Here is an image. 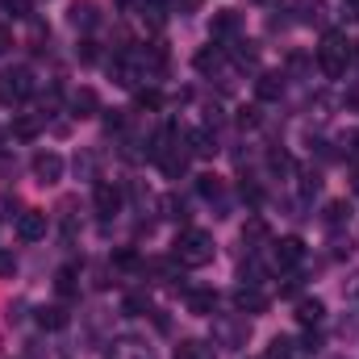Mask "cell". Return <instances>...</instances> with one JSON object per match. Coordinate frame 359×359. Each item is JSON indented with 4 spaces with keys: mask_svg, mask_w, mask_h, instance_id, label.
<instances>
[{
    "mask_svg": "<svg viewBox=\"0 0 359 359\" xmlns=\"http://www.w3.org/2000/svg\"><path fill=\"white\" fill-rule=\"evenodd\" d=\"M172 255H176L180 268H205V264H213L217 243H213V234H209V230H180Z\"/></svg>",
    "mask_w": 359,
    "mask_h": 359,
    "instance_id": "6da1fadb",
    "label": "cell"
},
{
    "mask_svg": "<svg viewBox=\"0 0 359 359\" xmlns=\"http://www.w3.org/2000/svg\"><path fill=\"white\" fill-rule=\"evenodd\" d=\"M347 63H351V42L339 29H326V38L318 46V67L326 76H347Z\"/></svg>",
    "mask_w": 359,
    "mask_h": 359,
    "instance_id": "7a4b0ae2",
    "label": "cell"
},
{
    "mask_svg": "<svg viewBox=\"0 0 359 359\" xmlns=\"http://www.w3.org/2000/svg\"><path fill=\"white\" fill-rule=\"evenodd\" d=\"M213 339H217V347H230V351L247 347V339H251V322H247V313L234 309V318H230V313L213 318Z\"/></svg>",
    "mask_w": 359,
    "mask_h": 359,
    "instance_id": "3957f363",
    "label": "cell"
},
{
    "mask_svg": "<svg viewBox=\"0 0 359 359\" xmlns=\"http://www.w3.org/2000/svg\"><path fill=\"white\" fill-rule=\"evenodd\" d=\"M34 96V72L29 67H4L0 72V104H21Z\"/></svg>",
    "mask_w": 359,
    "mask_h": 359,
    "instance_id": "277c9868",
    "label": "cell"
},
{
    "mask_svg": "<svg viewBox=\"0 0 359 359\" xmlns=\"http://www.w3.org/2000/svg\"><path fill=\"white\" fill-rule=\"evenodd\" d=\"M92 205H96V217L109 222L121 213V188L113 180H96V192H92Z\"/></svg>",
    "mask_w": 359,
    "mask_h": 359,
    "instance_id": "5b68a950",
    "label": "cell"
},
{
    "mask_svg": "<svg viewBox=\"0 0 359 359\" xmlns=\"http://www.w3.org/2000/svg\"><path fill=\"white\" fill-rule=\"evenodd\" d=\"M29 168H34V180L38 184H59L63 180V155L59 151H38Z\"/></svg>",
    "mask_w": 359,
    "mask_h": 359,
    "instance_id": "8992f818",
    "label": "cell"
},
{
    "mask_svg": "<svg viewBox=\"0 0 359 359\" xmlns=\"http://www.w3.org/2000/svg\"><path fill=\"white\" fill-rule=\"evenodd\" d=\"M234 309L247 313V318H255V313L268 309V297L259 292V284H238V288H234Z\"/></svg>",
    "mask_w": 359,
    "mask_h": 359,
    "instance_id": "52a82bcc",
    "label": "cell"
},
{
    "mask_svg": "<svg viewBox=\"0 0 359 359\" xmlns=\"http://www.w3.org/2000/svg\"><path fill=\"white\" fill-rule=\"evenodd\" d=\"M238 29H243V13H238V8H222V13H213V21H209L213 42H226V38H234Z\"/></svg>",
    "mask_w": 359,
    "mask_h": 359,
    "instance_id": "ba28073f",
    "label": "cell"
},
{
    "mask_svg": "<svg viewBox=\"0 0 359 359\" xmlns=\"http://www.w3.org/2000/svg\"><path fill=\"white\" fill-rule=\"evenodd\" d=\"M17 238H21V243L46 238V213H42V209H25V213L17 217Z\"/></svg>",
    "mask_w": 359,
    "mask_h": 359,
    "instance_id": "9c48e42d",
    "label": "cell"
},
{
    "mask_svg": "<svg viewBox=\"0 0 359 359\" xmlns=\"http://www.w3.org/2000/svg\"><path fill=\"white\" fill-rule=\"evenodd\" d=\"M184 301H188V313H196V318H213L217 313V292L213 288H188Z\"/></svg>",
    "mask_w": 359,
    "mask_h": 359,
    "instance_id": "30bf717a",
    "label": "cell"
},
{
    "mask_svg": "<svg viewBox=\"0 0 359 359\" xmlns=\"http://www.w3.org/2000/svg\"><path fill=\"white\" fill-rule=\"evenodd\" d=\"M67 113H72V117H80V121H84V117H96V113H100L96 92H92V88H76L72 96H67Z\"/></svg>",
    "mask_w": 359,
    "mask_h": 359,
    "instance_id": "8fae6325",
    "label": "cell"
},
{
    "mask_svg": "<svg viewBox=\"0 0 359 359\" xmlns=\"http://www.w3.org/2000/svg\"><path fill=\"white\" fill-rule=\"evenodd\" d=\"M276 247V264L280 268H297L301 259H305V243L297 238V234H288V238H280V243H271Z\"/></svg>",
    "mask_w": 359,
    "mask_h": 359,
    "instance_id": "7c38bea8",
    "label": "cell"
},
{
    "mask_svg": "<svg viewBox=\"0 0 359 359\" xmlns=\"http://www.w3.org/2000/svg\"><path fill=\"white\" fill-rule=\"evenodd\" d=\"M109 359H151V347H147L142 339L126 334V339H113V347H109Z\"/></svg>",
    "mask_w": 359,
    "mask_h": 359,
    "instance_id": "4fadbf2b",
    "label": "cell"
},
{
    "mask_svg": "<svg viewBox=\"0 0 359 359\" xmlns=\"http://www.w3.org/2000/svg\"><path fill=\"white\" fill-rule=\"evenodd\" d=\"M192 63H196L201 76H213V72H222V63H226V46H201Z\"/></svg>",
    "mask_w": 359,
    "mask_h": 359,
    "instance_id": "5bb4252c",
    "label": "cell"
},
{
    "mask_svg": "<svg viewBox=\"0 0 359 359\" xmlns=\"http://www.w3.org/2000/svg\"><path fill=\"white\" fill-rule=\"evenodd\" d=\"M255 96H259V100H280V96H284V72H259Z\"/></svg>",
    "mask_w": 359,
    "mask_h": 359,
    "instance_id": "9a60e30c",
    "label": "cell"
},
{
    "mask_svg": "<svg viewBox=\"0 0 359 359\" xmlns=\"http://www.w3.org/2000/svg\"><path fill=\"white\" fill-rule=\"evenodd\" d=\"M67 21H72L76 29H92V25L100 21V13H96V4H92V0H76V4L67 8Z\"/></svg>",
    "mask_w": 359,
    "mask_h": 359,
    "instance_id": "2e32d148",
    "label": "cell"
},
{
    "mask_svg": "<svg viewBox=\"0 0 359 359\" xmlns=\"http://www.w3.org/2000/svg\"><path fill=\"white\" fill-rule=\"evenodd\" d=\"M322 318H326V305H322L318 297H301V301H297V322H301V326H318Z\"/></svg>",
    "mask_w": 359,
    "mask_h": 359,
    "instance_id": "e0dca14e",
    "label": "cell"
},
{
    "mask_svg": "<svg viewBox=\"0 0 359 359\" xmlns=\"http://www.w3.org/2000/svg\"><path fill=\"white\" fill-rule=\"evenodd\" d=\"M176 359H217L213 343H201V339H184L176 347Z\"/></svg>",
    "mask_w": 359,
    "mask_h": 359,
    "instance_id": "ac0fdd59",
    "label": "cell"
},
{
    "mask_svg": "<svg viewBox=\"0 0 359 359\" xmlns=\"http://www.w3.org/2000/svg\"><path fill=\"white\" fill-rule=\"evenodd\" d=\"M55 292H59L63 301H72V297L80 292V271L76 268H59V276H55Z\"/></svg>",
    "mask_w": 359,
    "mask_h": 359,
    "instance_id": "d6986e66",
    "label": "cell"
},
{
    "mask_svg": "<svg viewBox=\"0 0 359 359\" xmlns=\"http://www.w3.org/2000/svg\"><path fill=\"white\" fill-rule=\"evenodd\" d=\"M184 142H188V151H192V155H213V151H217V138H213V130H192Z\"/></svg>",
    "mask_w": 359,
    "mask_h": 359,
    "instance_id": "ffe728a7",
    "label": "cell"
},
{
    "mask_svg": "<svg viewBox=\"0 0 359 359\" xmlns=\"http://www.w3.org/2000/svg\"><path fill=\"white\" fill-rule=\"evenodd\" d=\"M38 326L42 330H63L67 326V309L63 305H42L38 309Z\"/></svg>",
    "mask_w": 359,
    "mask_h": 359,
    "instance_id": "44dd1931",
    "label": "cell"
},
{
    "mask_svg": "<svg viewBox=\"0 0 359 359\" xmlns=\"http://www.w3.org/2000/svg\"><path fill=\"white\" fill-rule=\"evenodd\" d=\"M243 243H247L251 251H255L259 243H268V222H264V217H251V222L243 226Z\"/></svg>",
    "mask_w": 359,
    "mask_h": 359,
    "instance_id": "7402d4cb",
    "label": "cell"
},
{
    "mask_svg": "<svg viewBox=\"0 0 359 359\" xmlns=\"http://www.w3.org/2000/svg\"><path fill=\"white\" fill-rule=\"evenodd\" d=\"M347 217H351V205H347V201H330V205H326V213H322V222H326V226H343Z\"/></svg>",
    "mask_w": 359,
    "mask_h": 359,
    "instance_id": "603a6c76",
    "label": "cell"
},
{
    "mask_svg": "<svg viewBox=\"0 0 359 359\" xmlns=\"http://www.w3.org/2000/svg\"><path fill=\"white\" fill-rule=\"evenodd\" d=\"M121 309H126L130 318H142V313H151V297H147V292H130V297L121 301Z\"/></svg>",
    "mask_w": 359,
    "mask_h": 359,
    "instance_id": "cb8c5ba5",
    "label": "cell"
},
{
    "mask_svg": "<svg viewBox=\"0 0 359 359\" xmlns=\"http://www.w3.org/2000/svg\"><path fill=\"white\" fill-rule=\"evenodd\" d=\"M196 192H201L205 201H217V196H222V176H213V172L196 176Z\"/></svg>",
    "mask_w": 359,
    "mask_h": 359,
    "instance_id": "d4e9b609",
    "label": "cell"
},
{
    "mask_svg": "<svg viewBox=\"0 0 359 359\" xmlns=\"http://www.w3.org/2000/svg\"><path fill=\"white\" fill-rule=\"evenodd\" d=\"M297 13H301V21H305V25H318V21L326 17V4H322V0H301V4H297Z\"/></svg>",
    "mask_w": 359,
    "mask_h": 359,
    "instance_id": "484cf974",
    "label": "cell"
},
{
    "mask_svg": "<svg viewBox=\"0 0 359 359\" xmlns=\"http://www.w3.org/2000/svg\"><path fill=\"white\" fill-rule=\"evenodd\" d=\"M292 355H297V343L288 334H276L271 347H268V359H292Z\"/></svg>",
    "mask_w": 359,
    "mask_h": 359,
    "instance_id": "4316f807",
    "label": "cell"
},
{
    "mask_svg": "<svg viewBox=\"0 0 359 359\" xmlns=\"http://www.w3.org/2000/svg\"><path fill=\"white\" fill-rule=\"evenodd\" d=\"M234 63L238 67H255V59H259V50H255V42H234Z\"/></svg>",
    "mask_w": 359,
    "mask_h": 359,
    "instance_id": "83f0119b",
    "label": "cell"
},
{
    "mask_svg": "<svg viewBox=\"0 0 359 359\" xmlns=\"http://www.w3.org/2000/svg\"><path fill=\"white\" fill-rule=\"evenodd\" d=\"M142 21H151L155 29H163V21H168L163 17V4L159 0H142Z\"/></svg>",
    "mask_w": 359,
    "mask_h": 359,
    "instance_id": "f1b7e54d",
    "label": "cell"
},
{
    "mask_svg": "<svg viewBox=\"0 0 359 359\" xmlns=\"http://www.w3.org/2000/svg\"><path fill=\"white\" fill-rule=\"evenodd\" d=\"M0 17H13V21L29 17V0H0Z\"/></svg>",
    "mask_w": 359,
    "mask_h": 359,
    "instance_id": "f546056e",
    "label": "cell"
},
{
    "mask_svg": "<svg viewBox=\"0 0 359 359\" xmlns=\"http://www.w3.org/2000/svg\"><path fill=\"white\" fill-rule=\"evenodd\" d=\"M38 130H42V117H17V126H13L17 138H34Z\"/></svg>",
    "mask_w": 359,
    "mask_h": 359,
    "instance_id": "4dcf8cb0",
    "label": "cell"
},
{
    "mask_svg": "<svg viewBox=\"0 0 359 359\" xmlns=\"http://www.w3.org/2000/svg\"><path fill=\"white\" fill-rule=\"evenodd\" d=\"M159 104H163L159 88H138V109H159Z\"/></svg>",
    "mask_w": 359,
    "mask_h": 359,
    "instance_id": "1f68e13d",
    "label": "cell"
},
{
    "mask_svg": "<svg viewBox=\"0 0 359 359\" xmlns=\"http://www.w3.org/2000/svg\"><path fill=\"white\" fill-rule=\"evenodd\" d=\"M104 130H109V134H121V130H126V109L104 113Z\"/></svg>",
    "mask_w": 359,
    "mask_h": 359,
    "instance_id": "d6a6232c",
    "label": "cell"
},
{
    "mask_svg": "<svg viewBox=\"0 0 359 359\" xmlns=\"http://www.w3.org/2000/svg\"><path fill=\"white\" fill-rule=\"evenodd\" d=\"M318 188H322V176H318V172H309V168H305V172H301V192H305V196H313V192H318Z\"/></svg>",
    "mask_w": 359,
    "mask_h": 359,
    "instance_id": "836d02e7",
    "label": "cell"
},
{
    "mask_svg": "<svg viewBox=\"0 0 359 359\" xmlns=\"http://www.w3.org/2000/svg\"><path fill=\"white\" fill-rule=\"evenodd\" d=\"M17 276V259H13V251H0V280H13Z\"/></svg>",
    "mask_w": 359,
    "mask_h": 359,
    "instance_id": "e575fe53",
    "label": "cell"
},
{
    "mask_svg": "<svg viewBox=\"0 0 359 359\" xmlns=\"http://www.w3.org/2000/svg\"><path fill=\"white\" fill-rule=\"evenodd\" d=\"M163 209H168V217H184V201L180 196H163Z\"/></svg>",
    "mask_w": 359,
    "mask_h": 359,
    "instance_id": "d590c367",
    "label": "cell"
},
{
    "mask_svg": "<svg viewBox=\"0 0 359 359\" xmlns=\"http://www.w3.org/2000/svg\"><path fill=\"white\" fill-rule=\"evenodd\" d=\"M288 168H292V159L284 151H271V172H288Z\"/></svg>",
    "mask_w": 359,
    "mask_h": 359,
    "instance_id": "8d00e7d4",
    "label": "cell"
},
{
    "mask_svg": "<svg viewBox=\"0 0 359 359\" xmlns=\"http://www.w3.org/2000/svg\"><path fill=\"white\" fill-rule=\"evenodd\" d=\"M343 297H347V301H355V305H359V271L351 276V280H347V284H343Z\"/></svg>",
    "mask_w": 359,
    "mask_h": 359,
    "instance_id": "74e56055",
    "label": "cell"
},
{
    "mask_svg": "<svg viewBox=\"0 0 359 359\" xmlns=\"http://www.w3.org/2000/svg\"><path fill=\"white\" fill-rule=\"evenodd\" d=\"M343 104H347L351 113H359V84H351V88H347V96H343Z\"/></svg>",
    "mask_w": 359,
    "mask_h": 359,
    "instance_id": "f35d334b",
    "label": "cell"
},
{
    "mask_svg": "<svg viewBox=\"0 0 359 359\" xmlns=\"http://www.w3.org/2000/svg\"><path fill=\"white\" fill-rule=\"evenodd\" d=\"M172 8H176V13H196L201 0H172Z\"/></svg>",
    "mask_w": 359,
    "mask_h": 359,
    "instance_id": "ab89813d",
    "label": "cell"
},
{
    "mask_svg": "<svg viewBox=\"0 0 359 359\" xmlns=\"http://www.w3.org/2000/svg\"><path fill=\"white\" fill-rule=\"evenodd\" d=\"M8 46H13V29H8V25H0V55H4Z\"/></svg>",
    "mask_w": 359,
    "mask_h": 359,
    "instance_id": "60d3db41",
    "label": "cell"
},
{
    "mask_svg": "<svg viewBox=\"0 0 359 359\" xmlns=\"http://www.w3.org/2000/svg\"><path fill=\"white\" fill-rule=\"evenodd\" d=\"M243 201H251V205H255V201H259V188H255V184H243Z\"/></svg>",
    "mask_w": 359,
    "mask_h": 359,
    "instance_id": "b9f144b4",
    "label": "cell"
},
{
    "mask_svg": "<svg viewBox=\"0 0 359 359\" xmlns=\"http://www.w3.org/2000/svg\"><path fill=\"white\" fill-rule=\"evenodd\" d=\"M351 59L359 63V42H351Z\"/></svg>",
    "mask_w": 359,
    "mask_h": 359,
    "instance_id": "7bdbcfd3",
    "label": "cell"
},
{
    "mask_svg": "<svg viewBox=\"0 0 359 359\" xmlns=\"http://www.w3.org/2000/svg\"><path fill=\"white\" fill-rule=\"evenodd\" d=\"M339 359H343V355H339Z\"/></svg>",
    "mask_w": 359,
    "mask_h": 359,
    "instance_id": "ee69618b",
    "label": "cell"
}]
</instances>
